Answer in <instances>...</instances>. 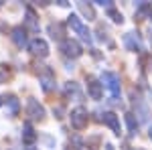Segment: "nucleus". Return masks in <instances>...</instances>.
<instances>
[{
    "instance_id": "nucleus-15",
    "label": "nucleus",
    "mask_w": 152,
    "mask_h": 150,
    "mask_svg": "<svg viewBox=\"0 0 152 150\" xmlns=\"http://www.w3.org/2000/svg\"><path fill=\"white\" fill-rule=\"evenodd\" d=\"M37 138V134H35V130H33V126L31 124H24V132H23V140L26 142V144H33Z\"/></svg>"
},
{
    "instance_id": "nucleus-16",
    "label": "nucleus",
    "mask_w": 152,
    "mask_h": 150,
    "mask_svg": "<svg viewBox=\"0 0 152 150\" xmlns=\"http://www.w3.org/2000/svg\"><path fill=\"white\" fill-rule=\"evenodd\" d=\"M107 16H110V18L114 20V23H118V24L124 23V16H122V12H118V10H116V6L107 8Z\"/></svg>"
},
{
    "instance_id": "nucleus-6",
    "label": "nucleus",
    "mask_w": 152,
    "mask_h": 150,
    "mask_svg": "<svg viewBox=\"0 0 152 150\" xmlns=\"http://www.w3.org/2000/svg\"><path fill=\"white\" fill-rule=\"evenodd\" d=\"M102 122H104L105 126L110 128L116 136H120L122 134V126H120V118H118L114 112H104L102 114Z\"/></svg>"
},
{
    "instance_id": "nucleus-21",
    "label": "nucleus",
    "mask_w": 152,
    "mask_h": 150,
    "mask_svg": "<svg viewBox=\"0 0 152 150\" xmlns=\"http://www.w3.org/2000/svg\"><path fill=\"white\" fill-rule=\"evenodd\" d=\"M105 148H107V150H114V146H110V144H107V146H105Z\"/></svg>"
},
{
    "instance_id": "nucleus-9",
    "label": "nucleus",
    "mask_w": 152,
    "mask_h": 150,
    "mask_svg": "<svg viewBox=\"0 0 152 150\" xmlns=\"http://www.w3.org/2000/svg\"><path fill=\"white\" fill-rule=\"evenodd\" d=\"M12 41H14V45L18 47V49L26 47V45H28L26 29H24V26H16V29H12Z\"/></svg>"
},
{
    "instance_id": "nucleus-1",
    "label": "nucleus",
    "mask_w": 152,
    "mask_h": 150,
    "mask_svg": "<svg viewBox=\"0 0 152 150\" xmlns=\"http://www.w3.org/2000/svg\"><path fill=\"white\" fill-rule=\"evenodd\" d=\"M99 81H102L104 87H107V91H110V95H112L114 100L120 97V93H122V83H120V75H118V73H114V71H104Z\"/></svg>"
},
{
    "instance_id": "nucleus-10",
    "label": "nucleus",
    "mask_w": 152,
    "mask_h": 150,
    "mask_svg": "<svg viewBox=\"0 0 152 150\" xmlns=\"http://www.w3.org/2000/svg\"><path fill=\"white\" fill-rule=\"evenodd\" d=\"M41 85H43L45 91H51L55 87V73L49 69V67H45V69L41 71Z\"/></svg>"
},
{
    "instance_id": "nucleus-18",
    "label": "nucleus",
    "mask_w": 152,
    "mask_h": 150,
    "mask_svg": "<svg viewBox=\"0 0 152 150\" xmlns=\"http://www.w3.org/2000/svg\"><path fill=\"white\" fill-rule=\"evenodd\" d=\"M8 77H10V69H8V65H2V63H0V83H4Z\"/></svg>"
},
{
    "instance_id": "nucleus-20",
    "label": "nucleus",
    "mask_w": 152,
    "mask_h": 150,
    "mask_svg": "<svg viewBox=\"0 0 152 150\" xmlns=\"http://www.w3.org/2000/svg\"><path fill=\"white\" fill-rule=\"evenodd\" d=\"M148 136H150V140H152V126L148 128Z\"/></svg>"
},
{
    "instance_id": "nucleus-17",
    "label": "nucleus",
    "mask_w": 152,
    "mask_h": 150,
    "mask_svg": "<svg viewBox=\"0 0 152 150\" xmlns=\"http://www.w3.org/2000/svg\"><path fill=\"white\" fill-rule=\"evenodd\" d=\"M126 124H128L130 132H136L138 130V122L134 120V114H126Z\"/></svg>"
},
{
    "instance_id": "nucleus-7",
    "label": "nucleus",
    "mask_w": 152,
    "mask_h": 150,
    "mask_svg": "<svg viewBox=\"0 0 152 150\" xmlns=\"http://www.w3.org/2000/svg\"><path fill=\"white\" fill-rule=\"evenodd\" d=\"M87 93H89L91 100L99 102L104 97V85H102V81H97L95 77H87Z\"/></svg>"
},
{
    "instance_id": "nucleus-8",
    "label": "nucleus",
    "mask_w": 152,
    "mask_h": 150,
    "mask_svg": "<svg viewBox=\"0 0 152 150\" xmlns=\"http://www.w3.org/2000/svg\"><path fill=\"white\" fill-rule=\"evenodd\" d=\"M26 114L31 116L33 120H43V118H45V108L39 104L37 100H28V104H26Z\"/></svg>"
},
{
    "instance_id": "nucleus-5",
    "label": "nucleus",
    "mask_w": 152,
    "mask_h": 150,
    "mask_svg": "<svg viewBox=\"0 0 152 150\" xmlns=\"http://www.w3.org/2000/svg\"><path fill=\"white\" fill-rule=\"evenodd\" d=\"M28 51L35 55V57H47L49 55V43L45 39H41V37H37L33 41H28Z\"/></svg>"
},
{
    "instance_id": "nucleus-12",
    "label": "nucleus",
    "mask_w": 152,
    "mask_h": 150,
    "mask_svg": "<svg viewBox=\"0 0 152 150\" xmlns=\"http://www.w3.org/2000/svg\"><path fill=\"white\" fill-rule=\"evenodd\" d=\"M134 37H136V33H128V35L124 37V43L128 47V51H140V41L138 39L134 41Z\"/></svg>"
},
{
    "instance_id": "nucleus-22",
    "label": "nucleus",
    "mask_w": 152,
    "mask_h": 150,
    "mask_svg": "<svg viewBox=\"0 0 152 150\" xmlns=\"http://www.w3.org/2000/svg\"><path fill=\"white\" fill-rule=\"evenodd\" d=\"M0 105H2V97H0Z\"/></svg>"
},
{
    "instance_id": "nucleus-11",
    "label": "nucleus",
    "mask_w": 152,
    "mask_h": 150,
    "mask_svg": "<svg viewBox=\"0 0 152 150\" xmlns=\"http://www.w3.org/2000/svg\"><path fill=\"white\" fill-rule=\"evenodd\" d=\"M26 26L33 31V33H39V23H37V14H35V10L31 8V6H26Z\"/></svg>"
},
{
    "instance_id": "nucleus-13",
    "label": "nucleus",
    "mask_w": 152,
    "mask_h": 150,
    "mask_svg": "<svg viewBox=\"0 0 152 150\" xmlns=\"http://www.w3.org/2000/svg\"><path fill=\"white\" fill-rule=\"evenodd\" d=\"M49 33H51V37H53V39H57V41H61V43H63V24H59V23L49 24Z\"/></svg>"
},
{
    "instance_id": "nucleus-4",
    "label": "nucleus",
    "mask_w": 152,
    "mask_h": 150,
    "mask_svg": "<svg viewBox=\"0 0 152 150\" xmlns=\"http://www.w3.org/2000/svg\"><path fill=\"white\" fill-rule=\"evenodd\" d=\"M59 49H61V53H63L65 57H69V59H77V57L83 55L81 45H79L75 39H63V43H61Z\"/></svg>"
},
{
    "instance_id": "nucleus-14",
    "label": "nucleus",
    "mask_w": 152,
    "mask_h": 150,
    "mask_svg": "<svg viewBox=\"0 0 152 150\" xmlns=\"http://www.w3.org/2000/svg\"><path fill=\"white\" fill-rule=\"evenodd\" d=\"M77 6H79V10L87 16V20H94L95 18V10H94V6L91 4H85V2H77Z\"/></svg>"
},
{
    "instance_id": "nucleus-19",
    "label": "nucleus",
    "mask_w": 152,
    "mask_h": 150,
    "mask_svg": "<svg viewBox=\"0 0 152 150\" xmlns=\"http://www.w3.org/2000/svg\"><path fill=\"white\" fill-rule=\"evenodd\" d=\"M6 102L10 104V110H12V114H16V112H18V100H16L14 95H8V97H6Z\"/></svg>"
},
{
    "instance_id": "nucleus-3",
    "label": "nucleus",
    "mask_w": 152,
    "mask_h": 150,
    "mask_svg": "<svg viewBox=\"0 0 152 150\" xmlns=\"http://www.w3.org/2000/svg\"><path fill=\"white\" fill-rule=\"evenodd\" d=\"M67 24L71 26V31H73L75 35L81 37V39L85 41V43H87V45L91 43V33H89V29L83 24V20L79 18V16H77V14H69V18H67Z\"/></svg>"
},
{
    "instance_id": "nucleus-2",
    "label": "nucleus",
    "mask_w": 152,
    "mask_h": 150,
    "mask_svg": "<svg viewBox=\"0 0 152 150\" xmlns=\"http://www.w3.org/2000/svg\"><path fill=\"white\" fill-rule=\"evenodd\" d=\"M69 122H71V126L75 128V130H85L87 124H89V114H87V110H85L83 105L73 108L71 114H69Z\"/></svg>"
}]
</instances>
